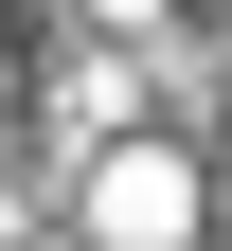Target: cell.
<instances>
[{
  "label": "cell",
  "instance_id": "cell-1",
  "mask_svg": "<svg viewBox=\"0 0 232 251\" xmlns=\"http://www.w3.org/2000/svg\"><path fill=\"white\" fill-rule=\"evenodd\" d=\"M89 215H107V251H179L196 179H179V162H107V179H89Z\"/></svg>",
  "mask_w": 232,
  "mask_h": 251
}]
</instances>
